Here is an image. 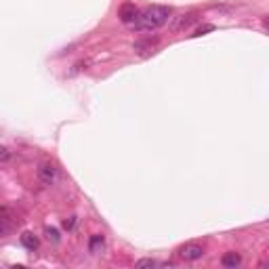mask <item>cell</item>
Instances as JSON below:
<instances>
[{
  "label": "cell",
  "instance_id": "cell-2",
  "mask_svg": "<svg viewBox=\"0 0 269 269\" xmlns=\"http://www.w3.org/2000/svg\"><path fill=\"white\" fill-rule=\"evenodd\" d=\"M36 175H38V181H40L42 185H53L59 177V168L53 162H42L40 166H38Z\"/></svg>",
  "mask_w": 269,
  "mask_h": 269
},
{
  "label": "cell",
  "instance_id": "cell-8",
  "mask_svg": "<svg viewBox=\"0 0 269 269\" xmlns=\"http://www.w3.org/2000/svg\"><path fill=\"white\" fill-rule=\"evenodd\" d=\"M156 46H158V38H145V40H139L137 44H134V51H137L139 55H149V53H154L156 51Z\"/></svg>",
  "mask_w": 269,
  "mask_h": 269
},
{
  "label": "cell",
  "instance_id": "cell-16",
  "mask_svg": "<svg viewBox=\"0 0 269 269\" xmlns=\"http://www.w3.org/2000/svg\"><path fill=\"white\" fill-rule=\"evenodd\" d=\"M263 26L269 30V17H263Z\"/></svg>",
  "mask_w": 269,
  "mask_h": 269
},
{
  "label": "cell",
  "instance_id": "cell-4",
  "mask_svg": "<svg viewBox=\"0 0 269 269\" xmlns=\"http://www.w3.org/2000/svg\"><path fill=\"white\" fill-rule=\"evenodd\" d=\"M139 13H141V11H139L133 2H124V4L120 6V9H118V17H120V21L126 23V26H133V23L137 21Z\"/></svg>",
  "mask_w": 269,
  "mask_h": 269
},
{
  "label": "cell",
  "instance_id": "cell-11",
  "mask_svg": "<svg viewBox=\"0 0 269 269\" xmlns=\"http://www.w3.org/2000/svg\"><path fill=\"white\" fill-rule=\"evenodd\" d=\"M160 263H158L156 259H141L134 263V269H145V267H158Z\"/></svg>",
  "mask_w": 269,
  "mask_h": 269
},
{
  "label": "cell",
  "instance_id": "cell-6",
  "mask_svg": "<svg viewBox=\"0 0 269 269\" xmlns=\"http://www.w3.org/2000/svg\"><path fill=\"white\" fill-rule=\"evenodd\" d=\"M11 225H13V212H11V208L4 204V206H2V217H0V235H2V238H6V235H9Z\"/></svg>",
  "mask_w": 269,
  "mask_h": 269
},
{
  "label": "cell",
  "instance_id": "cell-13",
  "mask_svg": "<svg viewBox=\"0 0 269 269\" xmlns=\"http://www.w3.org/2000/svg\"><path fill=\"white\" fill-rule=\"evenodd\" d=\"M208 32H215V26H212V23H206V26L198 28L196 34H192V36H204V34H208Z\"/></svg>",
  "mask_w": 269,
  "mask_h": 269
},
{
  "label": "cell",
  "instance_id": "cell-15",
  "mask_svg": "<svg viewBox=\"0 0 269 269\" xmlns=\"http://www.w3.org/2000/svg\"><path fill=\"white\" fill-rule=\"evenodd\" d=\"M74 225H76V219L74 217H69L67 221H63V227H66V229H74Z\"/></svg>",
  "mask_w": 269,
  "mask_h": 269
},
{
  "label": "cell",
  "instance_id": "cell-7",
  "mask_svg": "<svg viewBox=\"0 0 269 269\" xmlns=\"http://www.w3.org/2000/svg\"><path fill=\"white\" fill-rule=\"evenodd\" d=\"M221 265L227 267V269H235V267H240L242 265V255L240 252H225L223 257H221Z\"/></svg>",
  "mask_w": 269,
  "mask_h": 269
},
{
  "label": "cell",
  "instance_id": "cell-14",
  "mask_svg": "<svg viewBox=\"0 0 269 269\" xmlns=\"http://www.w3.org/2000/svg\"><path fill=\"white\" fill-rule=\"evenodd\" d=\"M0 160H2V164H6L11 160V152H9V147H0Z\"/></svg>",
  "mask_w": 269,
  "mask_h": 269
},
{
  "label": "cell",
  "instance_id": "cell-5",
  "mask_svg": "<svg viewBox=\"0 0 269 269\" xmlns=\"http://www.w3.org/2000/svg\"><path fill=\"white\" fill-rule=\"evenodd\" d=\"M200 19L198 17V13L192 11V13H185V15H181V17H177V21L172 23V30L175 32H181V30H187L189 26H194V23Z\"/></svg>",
  "mask_w": 269,
  "mask_h": 269
},
{
  "label": "cell",
  "instance_id": "cell-3",
  "mask_svg": "<svg viewBox=\"0 0 269 269\" xmlns=\"http://www.w3.org/2000/svg\"><path fill=\"white\" fill-rule=\"evenodd\" d=\"M179 257L183 261H198V259L204 257V248L200 246V244H196V242L183 244V246L179 248Z\"/></svg>",
  "mask_w": 269,
  "mask_h": 269
},
{
  "label": "cell",
  "instance_id": "cell-9",
  "mask_svg": "<svg viewBox=\"0 0 269 269\" xmlns=\"http://www.w3.org/2000/svg\"><path fill=\"white\" fill-rule=\"evenodd\" d=\"M21 244H23V246H26L28 250H36L38 246H40V240H38V235L26 232V234H21Z\"/></svg>",
  "mask_w": 269,
  "mask_h": 269
},
{
  "label": "cell",
  "instance_id": "cell-12",
  "mask_svg": "<svg viewBox=\"0 0 269 269\" xmlns=\"http://www.w3.org/2000/svg\"><path fill=\"white\" fill-rule=\"evenodd\" d=\"M44 234H46V238H49L51 242H59V232L55 227H46Z\"/></svg>",
  "mask_w": 269,
  "mask_h": 269
},
{
  "label": "cell",
  "instance_id": "cell-10",
  "mask_svg": "<svg viewBox=\"0 0 269 269\" xmlns=\"http://www.w3.org/2000/svg\"><path fill=\"white\" fill-rule=\"evenodd\" d=\"M105 246V240H103V235H99V234H95L93 238L89 240V250L93 252V255H97V252H101Z\"/></svg>",
  "mask_w": 269,
  "mask_h": 269
},
{
  "label": "cell",
  "instance_id": "cell-17",
  "mask_svg": "<svg viewBox=\"0 0 269 269\" xmlns=\"http://www.w3.org/2000/svg\"><path fill=\"white\" fill-rule=\"evenodd\" d=\"M267 255H269V250H267Z\"/></svg>",
  "mask_w": 269,
  "mask_h": 269
},
{
  "label": "cell",
  "instance_id": "cell-1",
  "mask_svg": "<svg viewBox=\"0 0 269 269\" xmlns=\"http://www.w3.org/2000/svg\"><path fill=\"white\" fill-rule=\"evenodd\" d=\"M172 11L168 6H162V4H152V6H145L143 11L139 13L137 21L133 23V28L137 32H154L158 28H162L168 23Z\"/></svg>",
  "mask_w": 269,
  "mask_h": 269
}]
</instances>
